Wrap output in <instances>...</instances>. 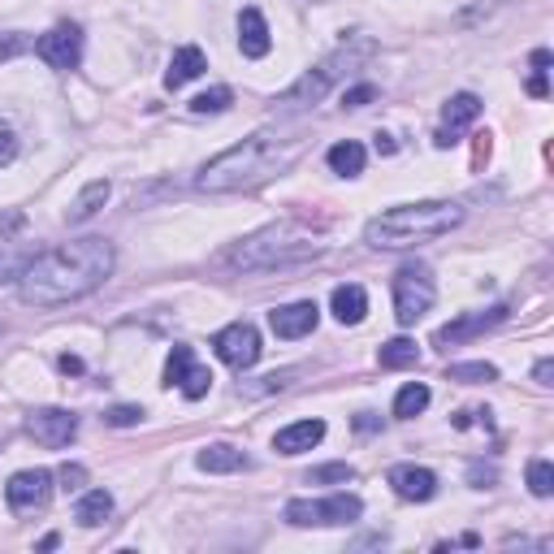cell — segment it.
<instances>
[{"mask_svg":"<svg viewBox=\"0 0 554 554\" xmlns=\"http://www.w3.org/2000/svg\"><path fill=\"white\" fill-rule=\"evenodd\" d=\"M113 265H117L113 243L100 239V234H87V239L31 256V265L18 277V295L31 308H61V303H74L91 295V290H100L109 282Z\"/></svg>","mask_w":554,"mask_h":554,"instance_id":"cell-1","label":"cell"},{"mask_svg":"<svg viewBox=\"0 0 554 554\" xmlns=\"http://www.w3.org/2000/svg\"><path fill=\"white\" fill-rule=\"evenodd\" d=\"M312 143L308 130H290V135H273V130H260V135L234 143L221 156H213L195 187L208 191V195H234V191H256L265 187L269 178L286 174L290 165L303 156V148Z\"/></svg>","mask_w":554,"mask_h":554,"instance_id":"cell-2","label":"cell"},{"mask_svg":"<svg viewBox=\"0 0 554 554\" xmlns=\"http://www.w3.org/2000/svg\"><path fill=\"white\" fill-rule=\"evenodd\" d=\"M464 226V208L451 200H420V204H394L377 213L364 226V243L377 252H407V247L433 243L442 234Z\"/></svg>","mask_w":554,"mask_h":554,"instance_id":"cell-3","label":"cell"},{"mask_svg":"<svg viewBox=\"0 0 554 554\" xmlns=\"http://www.w3.org/2000/svg\"><path fill=\"white\" fill-rule=\"evenodd\" d=\"M321 256V243H316V234L308 226H295V221H277V226H265L256 230L252 239L234 243L226 256H221V265L230 269H290V265H303V260Z\"/></svg>","mask_w":554,"mask_h":554,"instance_id":"cell-4","label":"cell"},{"mask_svg":"<svg viewBox=\"0 0 554 554\" xmlns=\"http://www.w3.org/2000/svg\"><path fill=\"white\" fill-rule=\"evenodd\" d=\"M364 57H373V39H355V48H338L334 57H325L321 65H316V70L303 74L295 87H286L282 96H277V104H282L286 113H295V109H312V104H321V100H325V91L334 87L355 61H364Z\"/></svg>","mask_w":554,"mask_h":554,"instance_id":"cell-5","label":"cell"},{"mask_svg":"<svg viewBox=\"0 0 554 554\" xmlns=\"http://www.w3.org/2000/svg\"><path fill=\"white\" fill-rule=\"evenodd\" d=\"M433 299H438V282H433L429 265L416 260V265H403L394 273V316H399V325H416L433 308Z\"/></svg>","mask_w":554,"mask_h":554,"instance_id":"cell-6","label":"cell"},{"mask_svg":"<svg viewBox=\"0 0 554 554\" xmlns=\"http://www.w3.org/2000/svg\"><path fill=\"white\" fill-rule=\"evenodd\" d=\"M364 516L360 494H329V498H290L286 520L295 529H312V524H355Z\"/></svg>","mask_w":554,"mask_h":554,"instance_id":"cell-7","label":"cell"},{"mask_svg":"<svg viewBox=\"0 0 554 554\" xmlns=\"http://www.w3.org/2000/svg\"><path fill=\"white\" fill-rule=\"evenodd\" d=\"M35 52H39V61L52 65V70H78V61H83V26L57 22L48 35L35 39Z\"/></svg>","mask_w":554,"mask_h":554,"instance_id":"cell-8","label":"cell"},{"mask_svg":"<svg viewBox=\"0 0 554 554\" xmlns=\"http://www.w3.org/2000/svg\"><path fill=\"white\" fill-rule=\"evenodd\" d=\"M165 386H178L182 399H204L213 390V373L204 364H195V351L191 347H174L165 360Z\"/></svg>","mask_w":554,"mask_h":554,"instance_id":"cell-9","label":"cell"},{"mask_svg":"<svg viewBox=\"0 0 554 554\" xmlns=\"http://www.w3.org/2000/svg\"><path fill=\"white\" fill-rule=\"evenodd\" d=\"M213 351H217V360L221 364H230V368H252L260 360V334H256V325L252 321H234L226 325L221 334L213 338Z\"/></svg>","mask_w":554,"mask_h":554,"instance_id":"cell-10","label":"cell"},{"mask_svg":"<svg viewBox=\"0 0 554 554\" xmlns=\"http://www.w3.org/2000/svg\"><path fill=\"white\" fill-rule=\"evenodd\" d=\"M503 321H507V303H494V308H485V312H464V316H455L451 325H442L438 334H433V347L451 351V347H459V342L481 338L485 329H494V325H503Z\"/></svg>","mask_w":554,"mask_h":554,"instance_id":"cell-11","label":"cell"},{"mask_svg":"<svg viewBox=\"0 0 554 554\" xmlns=\"http://www.w3.org/2000/svg\"><path fill=\"white\" fill-rule=\"evenodd\" d=\"M26 433H31L39 446H52V451H61V446L74 442L78 416L65 412V407H39V412L26 416Z\"/></svg>","mask_w":554,"mask_h":554,"instance_id":"cell-12","label":"cell"},{"mask_svg":"<svg viewBox=\"0 0 554 554\" xmlns=\"http://www.w3.org/2000/svg\"><path fill=\"white\" fill-rule=\"evenodd\" d=\"M52 494V472L48 468H26V472H13L9 485H5V503L13 511H35L44 507Z\"/></svg>","mask_w":554,"mask_h":554,"instance_id":"cell-13","label":"cell"},{"mask_svg":"<svg viewBox=\"0 0 554 554\" xmlns=\"http://www.w3.org/2000/svg\"><path fill=\"white\" fill-rule=\"evenodd\" d=\"M477 117H481V100L472 96V91H459V96H451L442 104V130L433 135V143H438V148H451V143H459V130H468Z\"/></svg>","mask_w":554,"mask_h":554,"instance_id":"cell-14","label":"cell"},{"mask_svg":"<svg viewBox=\"0 0 554 554\" xmlns=\"http://www.w3.org/2000/svg\"><path fill=\"white\" fill-rule=\"evenodd\" d=\"M316 321H321V308H316L312 299L282 303V308H273V312H269L273 334H277V338H286V342H295V338H303V334H312Z\"/></svg>","mask_w":554,"mask_h":554,"instance_id":"cell-15","label":"cell"},{"mask_svg":"<svg viewBox=\"0 0 554 554\" xmlns=\"http://www.w3.org/2000/svg\"><path fill=\"white\" fill-rule=\"evenodd\" d=\"M390 485L403 503H429V498L438 494V472L416 468V464H399V468H390Z\"/></svg>","mask_w":554,"mask_h":554,"instance_id":"cell-16","label":"cell"},{"mask_svg":"<svg viewBox=\"0 0 554 554\" xmlns=\"http://www.w3.org/2000/svg\"><path fill=\"white\" fill-rule=\"evenodd\" d=\"M239 48H243V57H269V48H273V35H269V22H265V13H260L256 5H247L239 13Z\"/></svg>","mask_w":554,"mask_h":554,"instance_id":"cell-17","label":"cell"},{"mask_svg":"<svg viewBox=\"0 0 554 554\" xmlns=\"http://www.w3.org/2000/svg\"><path fill=\"white\" fill-rule=\"evenodd\" d=\"M321 438H325V420H295V425L277 429L273 451L277 455H303V451H312Z\"/></svg>","mask_w":554,"mask_h":554,"instance_id":"cell-18","label":"cell"},{"mask_svg":"<svg viewBox=\"0 0 554 554\" xmlns=\"http://www.w3.org/2000/svg\"><path fill=\"white\" fill-rule=\"evenodd\" d=\"M208 70V61H204V52L195 48V44H182L174 52V61H169V70H165V87L169 91H178V87H187L191 78H200Z\"/></svg>","mask_w":554,"mask_h":554,"instance_id":"cell-19","label":"cell"},{"mask_svg":"<svg viewBox=\"0 0 554 554\" xmlns=\"http://www.w3.org/2000/svg\"><path fill=\"white\" fill-rule=\"evenodd\" d=\"M195 464H200V472H247V468H252V459H247L239 446H230V442H213V446H204V451L195 455Z\"/></svg>","mask_w":554,"mask_h":554,"instance_id":"cell-20","label":"cell"},{"mask_svg":"<svg viewBox=\"0 0 554 554\" xmlns=\"http://www.w3.org/2000/svg\"><path fill=\"white\" fill-rule=\"evenodd\" d=\"M104 204H109V182L96 178V182H87V187L78 191V200L70 208H65V221H70V226H83V221L96 217Z\"/></svg>","mask_w":554,"mask_h":554,"instance_id":"cell-21","label":"cell"},{"mask_svg":"<svg viewBox=\"0 0 554 554\" xmlns=\"http://www.w3.org/2000/svg\"><path fill=\"white\" fill-rule=\"evenodd\" d=\"M329 308H334V316L342 325H360L364 321V312H368V295H364V286H334V295H329Z\"/></svg>","mask_w":554,"mask_h":554,"instance_id":"cell-22","label":"cell"},{"mask_svg":"<svg viewBox=\"0 0 554 554\" xmlns=\"http://www.w3.org/2000/svg\"><path fill=\"white\" fill-rule=\"evenodd\" d=\"M109 516H113V494L109 490H87L74 507V520L83 524V529H100Z\"/></svg>","mask_w":554,"mask_h":554,"instance_id":"cell-23","label":"cell"},{"mask_svg":"<svg viewBox=\"0 0 554 554\" xmlns=\"http://www.w3.org/2000/svg\"><path fill=\"white\" fill-rule=\"evenodd\" d=\"M364 161H368V152H364V143H355V139H342L329 148V169L342 178H355V174H364Z\"/></svg>","mask_w":554,"mask_h":554,"instance_id":"cell-24","label":"cell"},{"mask_svg":"<svg viewBox=\"0 0 554 554\" xmlns=\"http://www.w3.org/2000/svg\"><path fill=\"white\" fill-rule=\"evenodd\" d=\"M377 360H381V368H412V364H420V351L412 338H390V342H381Z\"/></svg>","mask_w":554,"mask_h":554,"instance_id":"cell-25","label":"cell"},{"mask_svg":"<svg viewBox=\"0 0 554 554\" xmlns=\"http://www.w3.org/2000/svg\"><path fill=\"white\" fill-rule=\"evenodd\" d=\"M429 399H433V394H429L425 381H412V386H403L399 399H394V416H399V420H412V416L425 412Z\"/></svg>","mask_w":554,"mask_h":554,"instance_id":"cell-26","label":"cell"},{"mask_svg":"<svg viewBox=\"0 0 554 554\" xmlns=\"http://www.w3.org/2000/svg\"><path fill=\"white\" fill-rule=\"evenodd\" d=\"M446 377L464 381V386H481V381H494L498 377V368L485 364V360H477V364H451V368H446Z\"/></svg>","mask_w":554,"mask_h":554,"instance_id":"cell-27","label":"cell"},{"mask_svg":"<svg viewBox=\"0 0 554 554\" xmlns=\"http://www.w3.org/2000/svg\"><path fill=\"white\" fill-rule=\"evenodd\" d=\"M347 481H355L351 464H321L308 472V485H347Z\"/></svg>","mask_w":554,"mask_h":554,"instance_id":"cell-28","label":"cell"},{"mask_svg":"<svg viewBox=\"0 0 554 554\" xmlns=\"http://www.w3.org/2000/svg\"><path fill=\"white\" fill-rule=\"evenodd\" d=\"M230 100H234L230 87H213V91H204V96L191 100V113H226Z\"/></svg>","mask_w":554,"mask_h":554,"instance_id":"cell-29","label":"cell"},{"mask_svg":"<svg viewBox=\"0 0 554 554\" xmlns=\"http://www.w3.org/2000/svg\"><path fill=\"white\" fill-rule=\"evenodd\" d=\"M529 490L537 498H550L554 494V468H550V459H533V464H529Z\"/></svg>","mask_w":554,"mask_h":554,"instance_id":"cell-30","label":"cell"},{"mask_svg":"<svg viewBox=\"0 0 554 554\" xmlns=\"http://www.w3.org/2000/svg\"><path fill=\"white\" fill-rule=\"evenodd\" d=\"M139 420H143V407H135V403H117L104 412V425H113V429H130V425H139Z\"/></svg>","mask_w":554,"mask_h":554,"instance_id":"cell-31","label":"cell"},{"mask_svg":"<svg viewBox=\"0 0 554 554\" xmlns=\"http://www.w3.org/2000/svg\"><path fill=\"white\" fill-rule=\"evenodd\" d=\"M18 161V135H13V126L0 117V169Z\"/></svg>","mask_w":554,"mask_h":554,"instance_id":"cell-32","label":"cell"},{"mask_svg":"<svg viewBox=\"0 0 554 554\" xmlns=\"http://www.w3.org/2000/svg\"><path fill=\"white\" fill-rule=\"evenodd\" d=\"M26 265H31V256H26V252H9V256H0V282H18Z\"/></svg>","mask_w":554,"mask_h":554,"instance_id":"cell-33","label":"cell"},{"mask_svg":"<svg viewBox=\"0 0 554 554\" xmlns=\"http://www.w3.org/2000/svg\"><path fill=\"white\" fill-rule=\"evenodd\" d=\"M57 481H61L65 494H78V490L87 485V468H83V464H65V468L57 472Z\"/></svg>","mask_w":554,"mask_h":554,"instance_id":"cell-34","label":"cell"},{"mask_svg":"<svg viewBox=\"0 0 554 554\" xmlns=\"http://www.w3.org/2000/svg\"><path fill=\"white\" fill-rule=\"evenodd\" d=\"M373 96H377V87L373 83H360V87H351L347 96H342V109H364Z\"/></svg>","mask_w":554,"mask_h":554,"instance_id":"cell-35","label":"cell"},{"mask_svg":"<svg viewBox=\"0 0 554 554\" xmlns=\"http://www.w3.org/2000/svg\"><path fill=\"white\" fill-rule=\"evenodd\" d=\"M295 381V368H286V373H269L265 381H260V394H269V390H282V386H290Z\"/></svg>","mask_w":554,"mask_h":554,"instance_id":"cell-36","label":"cell"},{"mask_svg":"<svg viewBox=\"0 0 554 554\" xmlns=\"http://www.w3.org/2000/svg\"><path fill=\"white\" fill-rule=\"evenodd\" d=\"M529 96H533V100H546V96H550L546 70H533V78H529Z\"/></svg>","mask_w":554,"mask_h":554,"instance_id":"cell-37","label":"cell"},{"mask_svg":"<svg viewBox=\"0 0 554 554\" xmlns=\"http://www.w3.org/2000/svg\"><path fill=\"white\" fill-rule=\"evenodd\" d=\"M351 425H355V433H377L381 429V416L377 412H360V416L351 420Z\"/></svg>","mask_w":554,"mask_h":554,"instance_id":"cell-38","label":"cell"},{"mask_svg":"<svg viewBox=\"0 0 554 554\" xmlns=\"http://www.w3.org/2000/svg\"><path fill=\"white\" fill-rule=\"evenodd\" d=\"M490 161V135H477V148H472V169H481Z\"/></svg>","mask_w":554,"mask_h":554,"instance_id":"cell-39","label":"cell"},{"mask_svg":"<svg viewBox=\"0 0 554 554\" xmlns=\"http://www.w3.org/2000/svg\"><path fill=\"white\" fill-rule=\"evenodd\" d=\"M494 477H498V472L494 468H481V464H472V472H468V481L477 485V490H485V481H494Z\"/></svg>","mask_w":554,"mask_h":554,"instance_id":"cell-40","label":"cell"},{"mask_svg":"<svg viewBox=\"0 0 554 554\" xmlns=\"http://www.w3.org/2000/svg\"><path fill=\"white\" fill-rule=\"evenodd\" d=\"M533 377H537V386H550V377H554V360H550V355H546V360H537Z\"/></svg>","mask_w":554,"mask_h":554,"instance_id":"cell-41","label":"cell"},{"mask_svg":"<svg viewBox=\"0 0 554 554\" xmlns=\"http://www.w3.org/2000/svg\"><path fill=\"white\" fill-rule=\"evenodd\" d=\"M57 364H61V373H65V377H78V373H83V360H78V355H70V351H65Z\"/></svg>","mask_w":554,"mask_h":554,"instance_id":"cell-42","label":"cell"},{"mask_svg":"<svg viewBox=\"0 0 554 554\" xmlns=\"http://www.w3.org/2000/svg\"><path fill=\"white\" fill-rule=\"evenodd\" d=\"M22 48H26V39H22V35H9L5 44H0V61L13 57V52H22Z\"/></svg>","mask_w":554,"mask_h":554,"instance_id":"cell-43","label":"cell"},{"mask_svg":"<svg viewBox=\"0 0 554 554\" xmlns=\"http://www.w3.org/2000/svg\"><path fill=\"white\" fill-rule=\"evenodd\" d=\"M22 230V213H0V234H13Z\"/></svg>","mask_w":554,"mask_h":554,"instance_id":"cell-44","label":"cell"},{"mask_svg":"<svg viewBox=\"0 0 554 554\" xmlns=\"http://www.w3.org/2000/svg\"><path fill=\"white\" fill-rule=\"evenodd\" d=\"M377 152L381 156H394V152H399V143H394L390 135H377Z\"/></svg>","mask_w":554,"mask_h":554,"instance_id":"cell-45","label":"cell"},{"mask_svg":"<svg viewBox=\"0 0 554 554\" xmlns=\"http://www.w3.org/2000/svg\"><path fill=\"white\" fill-rule=\"evenodd\" d=\"M451 425H455V429H468V425H472V412H455Z\"/></svg>","mask_w":554,"mask_h":554,"instance_id":"cell-46","label":"cell"},{"mask_svg":"<svg viewBox=\"0 0 554 554\" xmlns=\"http://www.w3.org/2000/svg\"><path fill=\"white\" fill-rule=\"evenodd\" d=\"M61 546V537L57 533H48V537H39V550H57Z\"/></svg>","mask_w":554,"mask_h":554,"instance_id":"cell-47","label":"cell"}]
</instances>
